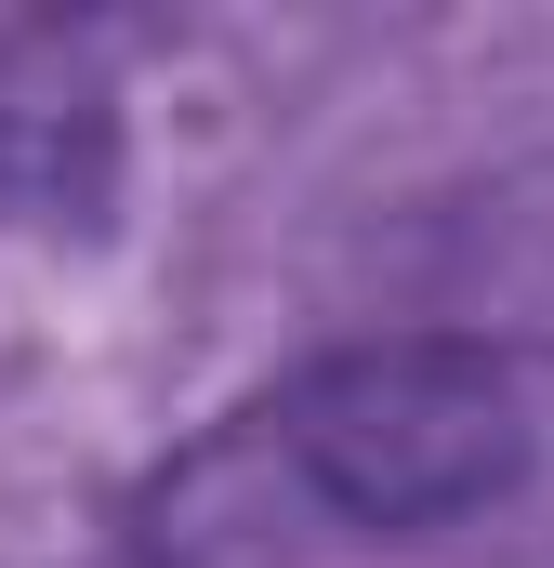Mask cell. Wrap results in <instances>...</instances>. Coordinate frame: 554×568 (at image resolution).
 <instances>
[{"label":"cell","mask_w":554,"mask_h":568,"mask_svg":"<svg viewBox=\"0 0 554 568\" xmlns=\"http://www.w3.org/2000/svg\"><path fill=\"white\" fill-rule=\"evenodd\" d=\"M252 449L370 542H435L489 503H515L542 476V371L515 344L475 331H383V344H330L252 410Z\"/></svg>","instance_id":"cell-1"}]
</instances>
